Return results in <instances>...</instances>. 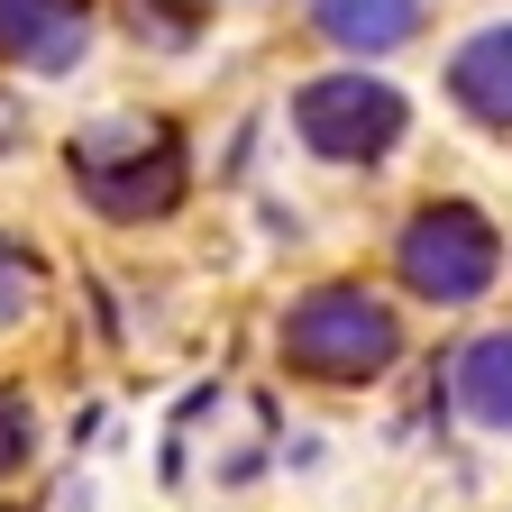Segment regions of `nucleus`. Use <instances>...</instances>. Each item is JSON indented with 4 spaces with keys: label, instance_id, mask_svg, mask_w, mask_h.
<instances>
[{
    "label": "nucleus",
    "instance_id": "nucleus-7",
    "mask_svg": "<svg viewBox=\"0 0 512 512\" xmlns=\"http://www.w3.org/2000/svg\"><path fill=\"white\" fill-rule=\"evenodd\" d=\"M311 28L348 55H384L421 28V0H311Z\"/></svg>",
    "mask_w": 512,
    "mask_h": 512
},
{
    "label": "nucleus",
    "instance_id": "nucleus-5",
    "mask_svg": "<svg viewBox=\"0 0 512 512\" xmlns=\"http://www.w3.org/2000/svg\"><path fill=\"white\" fill-rule=\"evenodd\" d=\"M448 92H458V110H467V119L512 128V19L476 28L458 55H448Z\"/></svg>",
    "mask_w": 512,
    "mask_h": 512
},
{
    "label": "nucleus",
    "instance_id": "nucleus-10",
    "mask_svg": "<svg viewBox=\"0 0 512 512\" xmlns=\"http://www.w3.org/2000/svg\"><path fill=\"white\" fill-rule=\"evenodd\" d=\"M19 311H28V256L0 238V320H19Z\"/></svg>",
    "mask_w": 512,
    "mask_h": 512
},
{
    "label": "nucleus",
    "instance_id": "nucleus-3",
    "mask_svg": "<svg viewBox=\"0 0 512 512\" xmlns=\"http://www.w3.org/2000/svg\"><path fill=\"white\" fill-rule=\"evenodd\" d=\"M394 275H403L421 302H439V311L476 302V293L503 275L494 220H485V211H467V202H430V211H412V220H403V238H394Z\"/></svg>",
    "mask_w": 512,
    "mask_h": 512
},
{
    "label": "nucleus",
    "instance_id": "nucleus-2",
    "mask_svg": "<svg viewBox=\"0 0 512 512\" xmlns=\"http://www.w3.org/2000/svg\"><path fill=\"white\" fill-rule=\"evenodd\" d=\"M284 357L320 384H375L403 357V320L384 311L366 284H320L284 311Z\"/></svg>",
    "mask_w": 512,
    "mask_h": 512
},
{
    "label": "nucleus",
    "instance_id": "nucleus-8",
    "mask_svg": "<svg viewBox=\"0 0 512 512\" xmlns=\"http://www.w3.org/2000/svg\"><path fill=\"white\" fill-rule=\"evenodd\" d=\"M458 403H467V421L512 430V330H485V339L458 357Z\"/></svg>",
    "mask_w": 512,
    "mask_h": 512
},
{
    "label": "nucleus",
    "instance_id": "nucleus-1",
    "mask_svg": "<svg viewBox=\"0 0 512 512\" xmlns=\"http://www.w3.org/2000/svg\"><path fill=\"white\" fill-rule=\"evenodd\" d=\"M74 183H83V202L101 211V220H156V211H174L183 202V183H192V165H183V138L174 128H156V119H101V128H83L74 138Z\"/></svg>",
    "mask_w": 512,
    "mask_h": 512
},
{
    "label": "nucleus",
    "instance_id": "nucleus-6",
    "mask_svg": "<svg viewBox=\"0 0 512 512\" xmlns=\"http://www.w3.org/2000/svg\"><path fill=\"white\" fill-rule=\"evenodd\" d=\"M0 55L37 64V74L83 64V10L74 0H0Z\"/></svg>",
    "mask_w": 512,
    "mask_h": 512
},
{
    "label": "nucleus",
    "instance_id": "nucleus-9",
    "mask_svg": "<svg viewBox=\"0 0 512 512\" xmlns=\"http://www.w3.org/2000/svg\"><path fill=\"white\" fill-rule=\"evenodd\" d=\"M28 448H37L28 403H19V394H0V476H19V467H28Z\"/></svg>",
    "mask_w": 512,
    "mask_h": 512
},
{
    "label": "nucleus",
    "instance_id": "nucleus-11",
    "mask_svg": "<svg viewBox=\"0 0 512 512\" xmlns=\"http://www.w3.org/2000/svg\"><path fill=\"white\" fill-rule=\"evenodd\" d=\"M19 138V101H0V147H10Z\"/></svg>",
    "mask_w": 512,
    "mask_h": 512
},
{
    "label": "nucleus",
    "instance_id": "nucleus-4",
    "mask_svg": "<svg viewBox=\"0 0 512 512\" xmlns=\"http://www.w3.org/2000/svg\"><path fill=\"white\" fill-rule=\"evenodd\" d=\"M293 128H302V147L311 156H330V165H375V156H394L403 147V92L394 83H375V74H320L293 92Z\"/></svg>",
    "mask_w": 512,
    "mask_h": 512
}]
</instances>
